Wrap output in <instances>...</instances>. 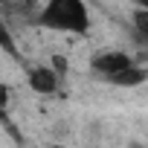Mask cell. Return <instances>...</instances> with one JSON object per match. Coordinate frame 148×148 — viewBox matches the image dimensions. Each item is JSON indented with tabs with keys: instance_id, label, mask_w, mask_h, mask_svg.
I'll list each match as a JSON object with an SVG mask.
<instances>
[{
	"instance_id": "cell-2",
	"label": "cell",
	"mask_w": 148,
	"mask_h": 148,
	"mask_svg": "<svg viewBox=\"0 0 148 148\" xmlns=\"http://www.w3.org/2000/svg\"><path fill=\"white\" fill-rule=\"evenodd\" d=\"M35 23L49 32L84 38L93 29V15L84 0H49L35 12Z\"/></svg>"
},
{
	"instance_id": "cell-1",
	"label": "cell",
	"mask_w": 148,
	"mask_h": 148,
	"mask_svg": "<svg viewBox=\"0 0 148 148\" xmlns=\"http://www.w3.org/2000/svg\"><path fill=\"white\" fill-rule=\"evenodd\" d=\"M90 73L110 87H139L148 82V70L128 52V49H99L90 55Z\"/></svg>"
},
{
	"instance_id": "cell-3",
	"label": "cell",
	"mask_w": 148,
	"mask_h": 148,
	"mask_svg": "<svg viewBox=\"0 0 148 148\" xmlns=\"http://www.w3.org/2000/svg\"><path fill=\"white\" fill-rule=\"evenodd\" d=\"M26 84L41 96H52L61 87V73L52 64H26Z\"/></svg>"
},
{
	"instance_id": "cell-4",
	"label": "cell",
	"mask_w": 148,
	"mask_h": 148,
	"mask_svg": "<svg viewBox=\"0 0 148 148\" xmlns=\"http://www.w3.org/2000/svg\"><path fill=\"white\" fill-rule=\"evenodd\" d=\"M128 32H131V38H134L136 47H148V3L145 6H136L131 12Z\"/></svg>"
}]
</instances>
